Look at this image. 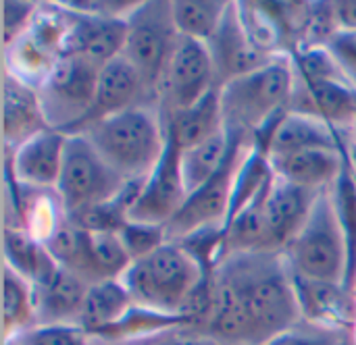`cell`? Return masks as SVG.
<instances>
[{
	"label": "cell",
	"mask_w": 356,
	"mask_h": 345,
	"mask_svg": "<svg viewBox=\"0 0 356 345\" xmlns=\"http://www.w3.org/2000/svg\"><path fill=\"white\" fill-rule=\"evenodd\" d=\"M213 269L238 287L252 323L254 345L267 344L305 321L294 273L284 252L227 254Z\"/></svg>",
	"instance_id": "cell-1"
},
{
	"label": "cell",
	"mask_w": 356,
	"mask_h": 345,
	"mask_svg": "<svg viewBox=\"0 0 356 345\" xmlns=\"http://www.w3.org/2000/svg\"><path fill=\"white\" fill-rule=\"evenodd\" d=\"M296 67L290 52L273 56L263 67L229 79L219 87L223 123L229 135L259 140L292 104Z\"/></svg>",
	"instance_id": "cell-2"
},
{
	"label": "cell",
	"mask_w": 356,
	"mask_h": 345,
	"mask_svg": "<svg viewBox=\"0 0 356 345\" xmlns=\"http://www.w3.org/2000/svg\"><path fill=\"white\" fill-rule=\"evenodd\" d=\"M77 133H83L125 181L148 179L169 142L159 104H142L121 110Z\"/></svg>",
	"instance_id": "cell-3"
},
{
	"label": "cell",
	"mask_w": 356,
	"mask_h": 345,
	"mask_svg": "<svg viewBox=\"0 0 356 345\" xmlns=\"http://www.w3.org/2000/svg\"><path fill=\"white\" fill-rule=\"evenodd\" d=\"M209 273L184 244L167 242L152 254L131 262L121 281L136 306L181 317L184 306Z\"/></svg>",
	"instance_id": "cell-4"
},
{
	"label": "cell",
	"mask_w": 356,
	"mask_h": 345,
	"mask_svg": "<svg viewBox=\"0 0 356 345\" xmlns=\"http://www.w3.org/2000/svg\"><path fill=\"white\" fill-rule=\"evenodd\" d=\"M284 256L296 277L340 285L348 283L350 252L334 187L317 196L305 225L286 246Z\"/></svg>",
	"instance_id": "cell-5"
},
{
	"label": "cell",
	"mask_w": 356,
	"mask_h": 345,
	"mask_svg": "<svg viewBox=\"0 0 356 345\" xmlns=\"http://www.w3.org/2000/svg\"><path fill=\"white\" fill-rule=\"evenodd\" d=\"M234 150L221 171L188 196L181 210L173 217V221L165 227L167 242L186 244L198 235L223 233L234 204V192L238 183L240 169L244 165L246 154L254 146V140L234 135Z\"/></svg>",
	"instance_id": "cell-6"
},
{
	"label": "cell",
	"mask_w": 356,
	"mask_h": 345,
	"mask_svg": "<svg viewBox=\"0 0 356 345\" xmlns=\"http://www.w3.org/2000/svg\"><path fill=\"white\" fill-rule=\"evenodd\" d=\"M127 183L83 133H67L63 169L56 183L67 217L117 200Z\"/></svg>",
	"instance_id": "cell-7"
},
{
	"label": "cell",
	"mask_w": 356,
	"mask_h": 345,
	"mask_svg": "<svg viewBox=\"0 0 356 345\" xmlns=\"http://www.w3.org/2000/svg\"><path fill=\"white\" fill-rule=\"evenodd\" d=\"M179 42L171 0H144L127 17V35L121 56L140 73L150 94L159 100L169 58Z\"/></svg>",
	"instance_id": "cell-8"
},
{
	"label": "cell",
	"mask_w": 356,
	"mask_h": 345,
	"mask_svg": "<svg viewBox=\"0 0 356 345\" xmlns=\"http://www.w3.org/2000/svg\"><path fill=\"white\" fill-rule=\"evenodd\" d=\"M69 15L60 2H40L27 31L4 48V75L38 90L63 56Z\"/></svg>",
	"instance_id": "cell-9"
},
{
	"label": "cell",
	"mask_w": 356,
	"mask_h": 345,
	"mask_svg": "<svg viewBox=\"0 0 356 345\" xmlns=\"http://www.w3.org/2000/svg\"><path fill=\"white\" fill-rule=\"evenodd\" d=\"M100 69L79 56H60L48 79L35 90L50 129L73 133L88 119Z\"/></svg>",
	"instance_id": "cell-10"
},
{
	"label": "cell",
	"mask_w": 356,
	"mask_h": 345,
	"mask_svg": "<svg viewBox=\"0 0 356 345\" xmlns=\"http://www.w3.org/2000/svg\"><path fill=\"white\" fill-rule=\"evenodd\" d=\"M215 87H219L217 71L207 42L179 35L159 85V108L163 119L198 104Z\"/></svg>",
	"instance_id": "cell-11"
},
{
	"label": "cell",
	"mask_w": 356,
	"mask_h": 345,
	"mask_svg": "<svg viewBox=\"0 0 356 345\" xmlns=\"http://www.w3.org/2000/svg\"><path fill=\"white\" fill-rule=\"evenodd\" d=\"M169 140V137H167ZM188 200L181 175V150L169 140L163 158L144 181L136 202L127 212L129 223L167 227Z\"/></svg>",
	"instance_id": "cell-12"
},
{
	"label": "cell",
	"mask_w": 356,
	"mask_h": 345,
	"mask_svg": "<svg viewBox=\"0 0 356 345\" xmlns=\"http://www.w3.org/2000/svg\"><path fill=\"white\" fill-rule=\"evenodd\" d=\"M67 133L56 129H42L17 150L4 152L6 175L23 187L33 190H56L63 156H65Z\"/></svg>",
	"instance_id": "cell-13"
},
{
	"label": "cell",
	"mask_w": 356,
	"mask_h": 345,
	"mask_svg": "<svg viewBox=\"0 0 356 345\" xmlns=\"http://www.w3.org/2000/svg\"><path fill=\"white\" fill-rule=\"evenodd\" d=\"M67 15L69 23L63 56H79L98 69L121 56L127 35V17H96L71 8H67Z\"/></svg>",
	"instance_id": "cell-14"
},
{
	"label": "cell",
	"mask_w": 356,
	"mask_h": 345,
	"mask_svg": "<svg viewBox=\"0 0 356 345\" xmlns=\"http://www.w3.org/2000/svg\"><path fill=\"white\" fill-rule=\"evenodd\" d=\"M38 325H77L90 285L50 256L31 281Z\"/></svg>",
	"instance_id": "cell-15"
},
{
	"label": "cell",
	"mask_w": 356,
	"mask_h": 345,
	"mask_svg": "<svg viewBox=\"0 0 356 345\" xmlns=\"http://www.w3.org/2000/svg\"><path fill=\"white\" fill-rule=\"evenodd\" d=\"M290 110L325 121L342 142L355 135L356 90L346 81H305L298 77Z\"/></svg>",
	"instance_id": "cell-16"
},
{
	"label": "cell",
	"mask_w": 356,
	"mask_h": 345,
	"mask_svg": "<svg viewBox=\"0 0 356 345\" xmlns=\"http://www.w3.org/2000/svg\"><path fill=\"white\" fill-rule=\"evenodd\" d=\"M207 46L215 62L219 87L227 83L229 79L246 75L273 58V56L263 54L252 44L244 27L242 15H240V2H229L221 25L217 27L213 37L207 42Z\"/></svg>",
	"instance_id": "cell-17"
},
{
	"label": "cell",
	"mask_w": 356,
	"mask_h": 345,
	"mask_svg": "<svg viewBox=\"0 0 356 345\" xmlns=\"http://www.w3.org/2000/svg\"><path fill=\"white\" fill-rule=\"evenodd\" d=\"M142 104H159V100L150 94L140 73L123 56H117L115 60H111L108 65L100 69L92 110L77 131L86 129L88 125L104 117H111V115H117L121 110L142 106Z\"/></svg>",
	"instance_id": "cell-18"
},
{
	"label": "cell",
	"mask_w": 356,
	"mask_h": 345,
	"mask_svg": "<svg viewBox=\"0 0 356 345\" xmlns=\"http://www.w3.org/2000/svg\"><path fill=\"white\" fill-rule=\"evenodd\" d=\"M259 148L269 160L284 158L302 150L342 148V137L321 119L305 112L288 110L269 131L257 140Z\"/></svg>",
	"instance_id": "cell-19"
},
{
	"label": "cell",
	"mask_w": 356,
	"mask_h": 345,
	"mask_svg": "<svg viewBox=\"0 0 356 345\" xmlns=\"http://www.w3.org/2000/svg\"><path fill=\"white\" fill-rule=\"evenodd\" d=\"M319 194L321 192L298 187L273 175L271 187L265 198V208H263L269 248L273 252H284L286 246L294 239V235L305 225Z\"/></svg>",
	"instance_id": "cell-20"
},
{
	"label": "cell",
	"mask_w": 356,
	"mask_h": 345,
	"mask_svg": "<svg viewBox=\"0 0 356 345\" xmlns=\"http://www.w3.org/2000/svg\"><path fill=\"white\" fill-rule=\"evenodd\" d=\"M302 319L336 331L350 333L356 323L355 294L340 283L311 281L294 275Z\"/></svg>",
	"instance_id": "cell-21"
},
{
	"label": "cell",
	"mask_w": 356,
	"mask_h": 345,
	"mask_svg": "<svg viewBox=\"0 0 356 345\" xmlns=\"http://www.w3.org/2000/svg\"><path fill=\"white\" fill-rule=\"evenodd\" d=\"M269 160V158H267ZM273 173L298 187L323 192L336 185L346 169V150L342 148H315L302 150L284 158L269 160Z\"/></svg>",
	"instance_id": "cell-22"
},
{
	"label": "cell",
	"mask_w": 356,
	"mask_h": 345,
	"mask_svg": "<svg viewBox=\"0 0 356 345\" xmlns=\"http://www.w3.org/2000/svg\"><path fill=\"white\" fill-rule=\"evenodd\" d=\"M2 104H4V152L17 150L23 142L48 129L42 106L38 100V92L23 85L21 81L4 75L2 79Z\"/></svg>",
	"instance_id": "cell-23"
},
{
	"label": "cell",
	"mask_w": 356,
	"mask_h": 345,
	"mask_svg": "<svg viewBox=\"0 0 356 345\" xmlns=\"http://www.w3.org/2000/svg\"><path fill=\"white\" fill-rule=\"evenodd\" d=\"M134 306L136 304L123 281L106 279L90 285L77 325L90 335V339H96L119 325Z\"/></svg>",
	"instance_id": "cell-24"
},
{
	"label": "cell",
	"mask_w": 356,
	"mask_h": 345,
	"mask_svg": "<svg viewBox=\"0 0 356 345\" xmlns=\"http://www.w3.org/2000/svg\"><path fill=\"white\" fill-rule=\"evenodd\" d=\"M165 127H167V137L179 150H188V148L209 140L211 135L219 133L221 129H225L219 87H215L198 104L167 117Z\"/></svg>",
	"instance_id": "cell-25"
},
{
	"label": "cell",
	"mask_w": 356,
	"mask_h": 345,
	"mask_svg": "<svg viewBox=\"0 0 356 345\" xmlns=\"http://www.w3.org/2000/svg\"><path fill=\"white\" fill-rule=\"evenodd\" d=\"M48 254L54 258L56 264L63 269L75 273L81 277L88 285L100 283L102 277L96 269L94 256H92V242H90V231L77 227L69 219L54 231V235L44 244Z\"/></svg>",
	"instance_id": "cell-26"
},
{
	"label": "cell",
	"mask_w": 356,
	"mask_h": 345,
	"mask_svg": "<svg viewBox=\"0 0 356 345\" xmlns=\"http://www.w3.org/2000/svg\"><path fill=\"white\" fill-rule=\"evenodd\" d=\"M234 142H236L234 135H229L227 129H221L209 140L188 150H181V175L188 196L194 194L198 187H202L221 171V167L225 165V160L234 150Z\"/></svg>",
	"instance_id": "cell-27"
},
{
	"label": "cell",
	"mask_w": 356,
	"mask_h": 345,
	"mask_svg": "<svg viewBox=\"0 0 356 345\" xmlns=\"http://www.w3.org/2000/svg\"><path fill=\"white\" fill-rule=\"evenodd\" d=\"M4 304H2V342L15 339L38 325L35 296L29 279L2 264Z\"/></svg>",
	"instance_id": "cell-28"
},
{
	"label": "cell",
	"mask_w": 356,
	"mask_h": 345,
	"mask_svg": "<svg viewBox=\"0 0 356 345\" xmlns=\"http://www.w3.org/2000/svg\"><path fill=\"white\" fill-rule=\"evenodd\" d=\"M173 21L181 37L209 42L221 25L229 2L227 0H171Z\"/></svg>",
	"instance_id": "cell-29"
},
{
	"label": "cell",
	"mask_w": 356,
	"mask_h": 345,
	"mask_svg": "<svg viewBox=\"0 0 356 345\" xmlns=\"http://www.w3.org/2000/svg\"><path fill=\"white\" fill-rule=\"evenodd\" d=\"M4 264L33 281L44 262L50 258L44 244L33 239L23 227H4Z\"/></svg>",
	"instance_id": "cell-30"
},
{
	"label": "cell",
	"mask_w": 356,
	"mask_h": 345,
	"mask_svg": "<svg viewBox=\"0 0 356 345\" xmlns=\"http://www.w3.org/2000/svg\"><path fill=\"white\" fill-rule=\"evenodd\" d=\"M90 242H92V256L102 281L121 279L123 273L129 269L131 258L119 237V231L90 233Z\"/></svg>",
	"instance_id": "cell-31"
},
{
	"label": "cell",
	"mask_w": 356,
	"mask_h": 345,
	"mask_svg": "<svg viewBox=\"0 0 356 345\" xmlns=\"http://www.w3.org/2000/svg\"><path fill=\"white\" fill-rule=\"evenodd\" d=\"M348 339H350V333L302 321L290 331L269 339L263 345H344Z\"/></svg>",
	"instance_id": "cell-32"
},
{
	"label": "cell",
	"mask_w": 356,
	"mask_h": 345,
	"mask_svg": "<svg viewBox=\"0 0 356 345\" xmlns=\"http://www.w3.org/2000/svg\"><path fill=\"white\" fill-rule=\"evenodd\" d=\"M17 345H90V335L79 325H35L15 337Z\"/></svg>",
	"instance_id": "cell-33"
},
{
	"label": "cell",
	"mask_w": 356,
	"mask_h": 345,
	"mask_svg": "<svg viewBox=\"0 0 356 345\" xmlns=\"http://www.w3.org/2000/svg\"><path fill=\"white\" fill-rule=\"evenodd\" d=\"M119 237L131 258V262L152 254L163 244H167L165 227H152V225H140V223H125L119 231Z\"/></svg>",
	"instance_id": "cell-34"
},
{
	"label": "cell",
	"mask_w": 356,
	"mask_h": 345,
	"mask_svg": "<svg viewBox=\"0 0 356 345\" xmlns=\"http://www.w3.org/2000/svg\"><path fill=\"white\" fill-rule=\"evenodd\" d=\"M40 8V2L29 0H4L2 12H4V48L10 46L17 37H21L27 27L31 25L35 12Z\"/></svg>",
	"instance_id": "cell-35"
},
{
	"label": "cell",
	"mask_w": 356,
	"mask_h": 345,
	"mask_svg": "<svg viewBox=\"0 0 356 345\" xmlns=\"http://www.w3.org/2000/svg\"><path fill=\"white\" fill-rule=\"evenodd\" d=\"M123 345H221L217 339H213L211 335H207L200 329H194L190 325H175L169 327L165 331H159L146 339L134 342V344Z\"/></svg>",
	"instance_id": "cell-36"
},
{
	"label": "cell",
	"mask_w": 356,
	"mask_h": 345,
	"mask_svg": "<svg viewBox=\"0 0 356 345\" xmlns=\"http://www.w3.org/2000/svg\"><path fill=\"white\" fill-rule=\"evenodd\" d=\"M327 50L334 54L346 81L356 90V31H336L327 42Z\"/></svg>",
	"instance_id": "cell-37"
},
{
	"label": "cell",
	"mask_w": 356,
	"mask_h": 345,
	"mask_svg": "<svg viewBox=\"0 0 356 345\" xmlns=\"http://www.w3.org/2000/svg\"><path fill=\"white\" fill-rule=\"evenodd\" d=\"M332 10L338 31H356V0H336Z\"/></svg>",
	"instance_id": "cell-38"
},
{
	"label": "cell",
	"mask_w": 356,
	"mask_h": 345,
	"mask_svg": "<svg viewBox=\"0 0 356 345\" xmlns=\"http://www.w3.org/2000/svg\"><path fill=\"white\" fill-rule=\"evenodd\" d=\"M344 150H346V158H348V167L353 171L356 179V140L355 137H348L344 140Z\"/></svg>",
	"instance_id": "cell-39"
},
{
	"label": "cell",
	"mask_w": 356,
	"mask_h": 345,
	"mask_svg": "<svg viewBox=\"0 0 356 345\" xmlns=\"http://www.w3.org/2000/svg\"><path fill=\"white\" fill-rule=\"evenodd\" d=\"M90 345H123V344H111V342H96V339H92V344Z\"/></svg>",
	"instance_id": "cell-40"
},
{
	"label": "cell",
	"mask_w": 356,
	"mask_h": 345,
	"mask_svg": "<svg viewBox=\"0 0 356 345\" xmlns=\"http://www.w3.org/2000/svg\"><path fill=\"white\" fill-rule=\"evenodd\" d=\"M2 345H17V344H15V339H8V342H2Z\"/></svg>",
	"instance_id": "cell-41"
},
{
	"label": "cell",
	"mask_w": 356,
	"mask_h": 345,
	"mask_svg": "<svg viewBox=\"0 0 356 345\" xmlns=\"http://www.w3.org/2000/svg\"><path fill=\"white\" fill-rule=\"evenodd\" d=\"M355 298H356V283H355Z\"/></svg>",
	"instance_id": "cell-42"
},
{
	"label": "cell",
	"mask_w": 356,
	"mask_h": 345,
	"mask_svg": "<svg viewBox=\"0 0 356 345\" xmlns=\"http://www.w3.org/2000/svg\"><path fill=\"white\" fill-rule=\"evenodd\" d=\"M353 137H355V140H356V129H355V135H353Z\"/></svg>",
	"instance_id": "cell-43"
}]
</instances>
